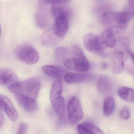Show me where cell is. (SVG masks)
I'll list each match as a JSON object with an SVG mask.
<instances>
[{
  "instance_id": "21",
  "label": "cell",
  "mask_w": 134,
  "mask_h": 134,
  "mask_svg": "<svg viewBox=\"0 0 134 134\" xmlns=\"http://www.w3.org/2000/svg\"><path fill=\"white\" fill-rule=\"evenodd\" d=\"M119 96L124 100L128 102H134V90L127 87L120 88L118 90Z\"/></svg>"
},
{
  "instance_id": "18",
  "label": "cell",
  "mask_w": 134,
  "mask_h": 134,
  "mask_svg": "<svg viewBox=\"0 0 134 134\" xmlns=\"http://www.w3.org/2000/svg\"><path fill=\"white\" fill-rule=\"evenodd\" d=\"M52 13L54 18L63 15L70 17L71 15V9L65 4H53L52 7Z\"/></svg>"
},
{
  "instance_id": "26",
  "label": "cell",
  "mask_w": 134,
  "mask_h": 134,
  "mask_svg": "<svg viewBox=\"0 0 134 134\" xmlns=\"http://www.w3.org/2000/svg\"><path fill=\"white\" fill-rule=\"evenodd\" d=\"M27 128V125L26 124L21 123L19 126L17 134H26Z\"/></svg>"
},
{
  "instance_id": "27",
  "label": "cell",
  "mask_w": 134,
  "mask_h": 134,
  "mask_svg": "<svg viewBox=\"0 0 134 134\" xmlns=\"http://www.w3.org/2000/svg\"><path fill=\"white\" fill-rule=\"evenodd\" d=\"M128 6L130 8V10H134V0H129Z\"/></svg>"
},
{
  "instance_id": "13",
  "label": "cell",
  "mask_w": 134,
  "mask_h": 134,
  "mask_svg": "<svg viewBox=\"0 0 134 134\" xmlns=\"http://www.w3.org/2000/svg\"><path fill=\"white\" fill-rule=\"evenodd\" d=\"M17 101L23 109L29 112L35 111L37 104L35 99L21 94H15Z\"/></svg>"
},
{
  "instance_id": "4",
  "label": "cell",
  "mask_w": 134,
  "mask_h": 134,
  "mask_svg": "<svg viewBox=\"0 0 134 134\" xmlns=\"http://www.w3.org/2000/svg\"><path fill=\"white\" fill-rule=\"evenodd\" d=\"M73 58H66L63 60L65 66L67 68L80 73H86L90 69V65L82 49L78 46L72 48Z\"/></svg>"
},
{
  "instance_id": "5",
  "label": "cell",
  "mask_w": 134,
  "mask_h": 134,
  "mask_svg": "<svg viewBox=\"0 0 134 134\" xmlns=\"http://www.w3.org/2000/svg\"><path fill=\"white\" fill-rule=\"evenodd\" d=\"M62 92V82L60 79H57L51 87L50 100L56 114L60 118L64 116L65 111V102Z\"/></svg>"
},
{
  "instance_id": "24",
  "label": "cell",
  "mask_w": 134,
  "mask_h": 134,
  "mask_svg": "<svg viewBox=\"0 0 134 134\" xmlns=\"http://www.w3.org/2000/svg\"><path fill=\"white\" fill-rule=\"evenodd\" d=\"M72 0H40L41 2L45 4H65Z\"/></svg>"
},
{
  "instance_id": "12",
  "label": "cell",
  "mask_w": 134,
  "mask_h": 134,
  "mask_svg": "<svg viewBox=\"0 0 134 134\" xmlns=\"http://www.w3.org/2000/svg\"><path fill=\"white\" fill-rule=\"evenodd\" d=\"M64 78L68 83H80L93 81L95 78V76L90 73L68 72L65 74Z\"/></svg>"
},
{
  "instance_id": "6",
  "label": "cell",
  "mask_w": 134,
  "mask_h": 134,
  "mask_svg": "<svg viewBox=\"0 0 134 134\" xmlns=\"http://www.w3.org/2000/svg\"><path fill=\"white\" fill-rule=\"evenodd\" d=\"M16 56L19 60L29 65L35 64L39 59L38 52L33 46L29 45L20 47L17 51Z\"/></svg>"
},
{
  "instance_id": "20",
  "label": "cell",
  "mask_w": 134,
  "mask_h": 134,
  "mask_svg": "<svg viewBox=\"0 0 134 134\" xmlns=\"http://www.w3.org/2000/svg\"><path fill=\"white\" fill-rule=\"evenodd\" d=\"M115 102L114 98L111 96L106 97L103 103V113L106 116H111L115 110Z\"/></svg>"
},
{
  "instance_id": "29",
  "label": "cell",
  "mask_w": 134,
  "mask_h": 134,
  "mask_svg": "<svg viewBox=\"0 0 134 134\" xmlns=\"http://www.w3.org/2000/svg\"><path fill=\"white\" fill-rule=\"evenodd\" d=\"M129 55L130 56L134 65V53L130 50V52H129Z\"/></svg>"
},
{
  "instance_id": "16",
  "label": "cell",
  "mask_w": 134,
  "mask_h": 134,
  "mask_svg": "<svg viewBox=\"0 0 134 134\" xmlns=\"http://www.w3.org/2000/svg\"><path fill=\"white\" fill-rule=\"evenodd\" d=\"M42 70L46 75L53 78L60 79L65 76V72L62 68L51 65H46L42 68Z\"/></svg>"
},
{
  "instance_id": "28",
  "label": "cell",
  "mask_w": 134,
  "mask_h": 134,
  "mask_svg": "<svg viewBox=\"0 0 134 134\" xmlns=\"http://www.w3.org/2000/svg\"><path fill=\"white\" fill-rule=\"evenodd\" d=\"M1 109V127H2V125H3V123H4V114L3 113V111Z\"/></svg>"
},
{
  "instance_id": "3",
  "label": "cell",
  "mask_w": 134,
  "mask_h": 134,
  "mask_svg": "<svg viewBox=\"0 0 134 134\" xmlns=\"http://www.w3.org/2000/svg\"><path fill=\"white\" fill-rule=\"evenodd\" d=\"M130 50L128 40L123 38L119 40L117 48L113 52L111 58L112 70L115 74H120L124 70V63Z\"/></svg>"
},
{
  "instance_id": "19",
  "label": "cell",
  "mask_w": 134,
  "mask_h": 134,
  "mask_svg": "<svg viewBox=\"0 0 134 134\" xmlns=\"http://www.w3.org/2000/svg\"><path fill=\"white\" fill-rule=\"evenodd\" d=\"M111 82L108 77L102 76L99 78L98 81L97 88L100 93H108L111 91Z\"/></svg>"
},
{
  "instance_id": "14",
  "label": "cell",
  "mask_w": 134,
  "mask_h": 134,
  "mask_svg": "<svg viewBox=\"0 0 134 134\" xmlns=\"http://www.w3.org/2000/svg\"><path fill=\"white\" fill-rule=\"evenodd\" d=\"M113 27H109L105 29L100 36L106 48H113L117 44V38L115 29Z\"/></svg>"
},
{
  "instance_id": "7",
  "label": "cell",
  "mask_w": 134,
  "mask_h": 134,
  "mask_svg": "<svg viewBox=\"0 0 134 134\" xmlns=\"http://www.w3.org/2000/svg\"><path fill=\"white\" fill-rule=\"evenodd\" d=\"M83 42L88 51L95 54H102L106 48L100 35L93 33L85 35L83 37Z\"/></svg>"
},
{
  "instance_id": "11",
  "label": "cell",
  "mask_w": 134,
  "mask_h": 134,
  "mask_svg": "<svg viewBox=\"0 0 134 134\" xmlns=\"http://www.w3.org/2000/svg\"><path fill=\"white\" fill-rule=\"evenodd\" d=\"M68 19L66 16H60L55 18V23L52 27L57 37H63L67 34L68 28Z\"/></svg>"
},
{
  "instance_id": "15",
  "label": "cell",
  "mask_w": 134,
  "mask_h": 134,
  "mask_svg": "<svg viewBox=\"0 0 134 134\" xmlns=\"http://www.w3.org/2000/svg\"><path fill=\"white\" fill-rule=\"evenodd\" d=\"M60 38L55 34L53 27H50L46 29L42 34V42L45 46H53L59 42Z\"/></svg>"
},
{
  "instance_id": "8",
  "label": "cell",
  "mask_w": 134,
  "mask_h": 134,
  "mask_svg": "<svg viewBox=\"0 0 134 134\" xmlns=\"http://www.w3.org/2000/svg\"><path fill=\"white\" fill-rule=\"evenodd\" d=\"M67 110L68 119L72 124H76L83 118L82 108L79 100L76 97H72L68 101Z\"/></svg>"
},
{
  "instance_id": "2",
  "label": "cell",
  "mask_w": 134,
  "mask_h": 134,
  "mask_svg": "<svg viewBox=\"0 0 134 134\" xmlns=\"http://www.w3.org/2000/svg\"><path fill=\"white\" fill-rule=\"evenodd\" d=\"M9 90L15 94H21L36 99L41 89L38 78L31 77L21 82H17L9 87Z\"/></svg>"
},
{
  "instance_id": "25",
  "label": "cell",
  "mask_w": 134,
  "mask_h": 134,
  "mask_svg": "<svg viewBox=\"0 0 134 134\" xmlns=\"http://www.w3.org/2000/svg\"><path fill=\"white\" fill-rule=\"evenodd\" d=\"M120 115L122 119L124 120H128L130 117V112L128 108H124L121 109Z\"/></svg>"
},
{
  "instance_id": "17",
  "label": "cell",
  "mask_w": 134,
  "mask_h": 134,
  "mask_svg": "<svg viewBox=\"0 0 134 134\" xmlns=\"http://www.w3.org/2000/svg\"><path fill=\"white\" fill-rule=\"evenodd\" d=\"M79 134H105L97 127L89 123H84L77 126Z\"/></svg>"
},
{
  "instance_id": "23",
  "label": "cell",
  "mask_w": 134,
  "mask_h": 134,
  "mask_svg": "<svg viewBox=\"0 0 134 134\" xmlns=\"http://www.w3.org/2000/svg\"><path fill=\"white\" fill-rule=\"evenodd\" d=\"M67 49L64 47H58L55 51V56L57 59H60L66 55L67 53Z\"/></svg>"
},
{
  "instance_id": "10",
  "label": "cell",
  "mask_w": 134,
  "mask_h": 134,
  "mask_svg": "<svg viewBox=\"0 0 134 134\" xmlns=\"http://www.w3.org/2000/svg\"><path fill=\"white\" fill-rule=\"evenodd\" d=\"M19 82L18 76L15 72L8 68H4L0 71V83L8 88L13 84Z\"/></svg>"
},
{
  "instance_id": "30",
  "label": "cell",
  "mask_w": 134,
  "mask_h": 134,
  "mask_svg": "<svg viewBox=\"0 0 134 134\" xmlns=\"http://www.w3.org/2000/svg\"><path fill=\"white\" fill-rule=\"evenodd\" d=\"M101 68L102 69H106L108 68V64L105 63H103L101 64Z\"/></svg>"
},
{
  "instance_id": "22",
  "label": "cell",
  "mask_w": 134,
  "mask_h": 134,
  "mask_svg": "<svg viewBox=\"0 0 134 134\" xmlns=\"http://www.w3.org/2000/svg\"><path fill=\"white\" fill-rule=\"evenodd\" d=\"M35 20L36 25L41 29L45 28L48 25V17L45 14L42 12H38L36 13Z\"/></svg>"
},
{
  "instance_id": "1",
  "label": "cell",
  "mask_w": 134,
  "mask_h": 134,
  "mask_svg": "<svg viewBox=\"0 0 134 134\" xmlns=\"http://www.w3.org/2000/svg\"><path fill=\"white\" fill-rule=\"evenodd\" d=\"M134 16V10L130 9L119 12H107L100 16V21L105 26L124 29L127 27L128 23Z\"/></svg>"
},
{
  "instance_id": "9",
  "label": "cell",
  "mask_w": 134,
  "mask_h": 134,
  "mask_svg": "<svg viewBox=\"0 0 134 134\" xmlns=\"http://www.w3.org/2000/svg\"><path fill=\"white\" fill-rule=\"evenodd\" d=\"M1 109L4 111L9 119L15 122L18 118V114L11 99L4 94L0 95Z\"/></svg>"
}]
</instances>
